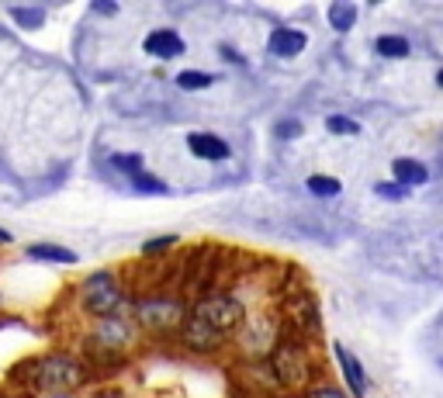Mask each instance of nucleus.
Here are the masks:
<instances>
[{
	"mask_svg": "<svg viewBox=\"0 0 443 398\" xmlns=\"http://www.w3.org/2000/svg\"><path fill=\"white\" fill-rule=\"evenodd\" d=\"M52 398H70V395H52Z\"/></svg>",
	"mask_w": 443,
	"mask_h": 398,
	"instance_id": "30",
	"label": "nucleus"
},
{
	"mask_svg": "<svg viewBox=\"0 0 443 398\" xmlns=\"http://www.w3.org/2000/svg\"><path fill=\"white\" fill-rule=\"evenodd\" d=\"M436 83H440V87H443V70H440V73H436Z\"/></svg>",
	"mask_w": 443,
	"mask_h": 398,
	"instance_id": "29",
	"label": "nucleus"
},
{
	"mask_svg": "<svg viewBox=\"0 0 443 398\" xmlns=\"http://www.w3.org/2000/svg\"><path fill=\"white\" fill-rule=\"evenodd\" d=\"M339 190H343V183L336 177H326V173H312L308 177V194H315V197H336Z\"/></svg>",
	"mask_w": 443,
	"mask_h": 398,
	"instance_id": "16",
	"label": "nucleus"
},
{
	"mask_svg": "<svg viewBox=\"0 0 443 398\" xmlns=\"http://www.w3.org/2000/svg\"><path fill=\"white\" fill-rule=\"evenodd\" d=\"M298 132H302L298 121H281V125H277V139H295Z\"/></svg>",
	"mask_w": 443,
	"mask_h": 398,
	"instance_id": "26",
	"label": "nucleus"
},
{
	"mask_svg": "<svg viewBox=\"0 0 443 398\" xmlns=\"http://www.w3.org/2000/svg\"><path fill=\"white\" fill-rule=\"evenodd\" d=\"M139 339H142L139 326L128 322V319H121V315H115V319H97V322H94L87 346H90V350H104V353L125 357V350H132Z\"/></svg>",
	"mask_w": 443,
	"mask_h": 398,
	"instance_id": "7",
	"label": "nucleus"
},
{
	"mask_svg": "<svg viewBox=\"0 0 443 398\" xmlns=\"http://www.w3.org/2000/svg\"><path fill=\"white\" fill-rule=\"evenodd\" d=\"M142 49L156 59H177V56H184V39L173 28H156V32L146 35Z\"/></svg>",
	"mask_w": 443,
	"mask_h": 398,
	"instance_id": "9",
	"label": "nucleus"
},
{
	"mask_svg": "<svg viewBox=\"0 0 443 398\" xmlns=\"http://www.w3.org/2000/svg\"><path fill=\"white\" fill-rule=\"evenodd\" d=\"M97 11H101V14H115L118 8H115V4H97Z\"/></svg>",
	"mask_w": 443,
	"mask_h": 398,
	"instance_id": "27",
	"label": "nucleus"
},
{
	"mask_svg": "<svg viewBox=\"0 0 443 398\" xmlns=\"http://www.w3.org/2000/svg\"><path fill=\"white\" fill-rule=\"evenodd\" d=\"M391 173H395V183H402L405 190H408V187H415V183H426V180H429V170H426L419 159H405V156L391 163Z\"/></svg>",
	"mask_w": 443,
	"mask_h": 398,
	"instance_id": "13",
	"label": "nucleus"
},
{
	"mask_svg": "<svg viewBox=\"0 0 443 398\" xmlns=\"http://www.w3.org/2000/svg\"><path fill=\"white\" fill-rule=\"evenodd\" d=\"M357 21V4H350V0H336V4L329 8V25L336 32H350Z\"/></svg>",
	"mask_w": 443,
	"mask_h": 398,
	"instance_id": "15",
	"label": "nucleus"
},
{
	"mask_svg": "<svg viewBox=\"0 0 443 398\" xmlns=\"http://www.w3.org/2000/svg\"><path fill=\"white\" fill-rule=\"evenodd\" d=\"M333 353L339 357V367H343V374H346V384H350L353 398H364V391H367V377H364V370H360V360H357L343 343H333Z\"/></svg>",
	"mask_w": 443,
	"mask_h": 398,
	"instance_id": "11",
	"label": "nucleus"
},
{
	"mask_svg": "<svg viewBox=\"0 0 443 398\" xmlns=\"http://www.w3.org/2000/svg\"><path fill=\"white\" fill-rule=\"evenodd\" d=\"M190 312L197 315V319H204L211 329H218L222 336H236L239 332V326L246 322V305L236 298V295H229V291H211V295H204V298H197L194 305H190Z\"/></svg>",
	"mask_w": 443,
	"mask_h": 398,
	"instance_id": "5",
	"label": "nucleus"
},
{
	"mask_svg": "<svg viewBox=\"0 0 443 398\" xmlns=\"http://www.w3.org/2000/svg\"><path fill=\"white\" fill-rule=\"evenodd\" d=\"M377 52L388 56V59H405L408 56V39H402V35H381L377 39Z\"/></svg>",
	"mask_w": 443,
	"mask_h": 398,
	"instance_id": "17",
	"label": "nucleus"
},
{
	"mask_svg": "<svg viewBox=\"0 0 443 398\" xmlns=\"http://www.w3.org/2000/svg\"><path fill=\"white\" fill-rule=\"evenodd\" d=\"M187 312L190 308L173 291H146L132 301V315H135L139 332H156V336H177Z\"/></svg>",
	"mask_w": 443,
	"mask_h": 398,
	"instance_id": "3",
	"label": "nucleus"
},
{
	"mask_svg": "<svg viewBox=\"0 0 443 398\" xmlns=\"http://www.w3.org/2000/svg\"><path fill=\"white\" fill-rule=\"evenodd\" d=\"M264 364L284 395H308L322 381V364L312 343H302V339H277V346L267 353Z\"/></svg>",
	"mask_w": 443,
	"mask_h": 398,
	"instance_id": "1",
	"label": "nucleus"
},
{
	"mask_svg": "<svg viewBox=\"0 0 443 398\" xmlns=\"http://www.w3.org/2000/svg\"><path fill=\"white\" fill-rule=\"evenodd\" d=\"M187 149L194 156H201V159H226L229 156V142L211 135V132H190L187 135Z\"/></svg>",
	"mask_w": 443,
	"mask_h": 398,
	"instance_id": "10",
	"label": "nucleus"
},
{
	"mask_svg": "<svg viewBox=\"0 0 443 398\" xmlns=\"http://www.w3.org/2000/svg\"><path fill=\"white\" fill-rule=\"evenodd\" d=\"M305 32H298V28H277L274 35H270V42H267V49L274 52V56H298L302 49H305Z\"/></svg>",
	"mask_w": 443,
	"mask_h": 398,
	"instance_id": "12",
	"label": "nucleus"
},
{
	"mask_svg": "<svg viewBox=\"0 0 443 398\" xmlns=\"http://www.w3.org/2000/svg\"><path fill=\"white\" fill-rule=\"evenodd\" d=\"M132 183H135V190H142V194H166V183L156 180V177H149V173H135Z\"/></svg>",
	"mask_w": 443,
	"mask_h": 398,
	"instance_id": "23",
	"label": "nucleus"
},
{
	"mask_svg": "<svg viewBox=\"0 0 443 398\" xmlns=\"http://www.w3.org/2000/svg\"><path fill=\"white\" fill-rule=\"evenodd\" d=\"M308 398H350L343 388H336V384H326V381H319L312 391H308Z\"/></svg>",
	"mask_w": 443,
	"mask_h": 398,
	"instance_id": "24",
	"label": "nucleus"
},
{
	"mask_svg": "<svg viewBox=\"0 0 443 398\" xmlns=\"http://www.w3.org/2000/svg\"><path fill=\"white\" fill-rule=\"evenodd\" d=\"M326 128H329L333 135H360V121H353V118H346V115H329V118H326Z\"/></svg>",
	"mask_w": 443,
	"mask_h": 398,
	"instance_id": "20",
	"label": "nucleus"
},
{
	"mask_svg": "<svg viewBox=\"0 0 443 398\" xmlns=\"http://www.w3.org/2000/svg\"><path fill=\"white\" fill-rule=\"evenodd\" d=\"M215 83V77L211 73H201V70H184L180 77H177V87L180 90H204V87H211Z\"/></svg>",
	"mask_w": 443,
	"mask_h": 398,
	"instance_id": "18",
	"label": "nucleus"
},
{
	"mask_svg": "<svg viewBox=\"0 0 443 398\" xmlns=\"http://www.w3.org/2000/svg\"><path fill=\"white\" fill-rule=\"evenodd\" d=\"M11 243V232H4V229H0V246H8Z\"/></svg>",
	"mask_w": 443,
	"mask_h": 398,
	"instance_id": "28",
	"label": "nucleus"
},
{
	"mask_svg": "<svg viewBox=\"0 0 443 398\" xmlns=\"http://www.w3.org/2000/svg\"><path fill=\"white\" fill-rule=\"evenodd\" d=\"M177 339L190 350V353H218L222 346L229 343V336H222L218 329H211L204 319H197L194 312H187L184 326L177 329Z\"/></svg>",
	"mask_w": 443,
	"mask_h": 398,
	"instance_id": "8",
	"label": "nucleus"
},
{
	"mask_svg": "<svg viewBox=\"0 0 443 398\" xmlns=\"http://www.w3.org/2000/svg\"><path fill=\"white\" fill-rule=\"evenodd\" d=\"M11 18H14L21 28H42V21H46L42 8H11Z\"/></svg>",
	"mask_w": 443,
	"mask_h": 398,
	"instance_id": "19",
	"label": "nucleus"
},
{
	"mask_svg": "<svg viewBox=\"0 0 443 398\" xmlns=\"http://www.w3.org/2000/svg\"><path fill=\"white\" fill-rule=\"evenodd\" d=\"M374 190H377V194L384 197V201H402V197L408 194V190H405L402 183H377Z\"/></svg>",
	"mask_w": 443,
	"mask_h": 398,
	"instance_id": "25",
	"label": "nucleus"
},
{
	"mask_svg": "<svg viewBox=\"0 0 443 398\" xmlns=\"http://www.w3.org/2000/svg\"><path fill=\"white\" fill-rule=\"evenodd\" d=\"M14 377H21L28 388H35V391H70V388H80V384H87V377H90V370H87V364L80 360V357H73V353H49V357H35V360H28Z\"/></svg>",
	"mask_w": 443,
	"mask_h": 398,
	"instance_id": "2",
	"label": "nucleus"
},
{
	"mask_svg": "<svg viewBox=\"0 0 443 398\" xmlns=\"http://www.w3.org/2000/svg\"><path fill=\"white\" fill-rule=\"evenodd\" d=\"M77 301H80V312L90 315V319H115V315L125 312L128 291L121 288V281L111 270H97L80 284Z\"/></svg>",
	"mask_w": 443,
	"mask_h": 398,
	"instance_id": "4",
	"label": "nucleus"
},
{
	"mask_svg": "<svg viewBox=\"0 0 443 398\" xmlns=\"http://www.w3.org/2000/svg\"><path fill=\"white\" fill-rule=\"evenodd\" d=\"M28 257H32V260H46V263H77V253H73V250L52 246V243H35V246H28Z\"/></svg>",
	"mask_w": 443,
	"mask_h": 398,
	"instance_id": "14",
	"label": "nucleus"
},
{
	"mask_svg": "<svg viewBox=\"0 0 443 398\" xmlns=\"http://www.w3.org/2000/svg\"><path fill=\"white\" fill-rule=\"evenodd\" d=\"M277 339H281V319L277 315H270V312H260V315H246V322L239 326V332H236V343H239V350L246 353V357H253V360H267V353L277 346Z\"/></svg>",
	"mask_w": 443,
	"mask_h": 398,
	"instance_id": "6",
	"label": "nucleus"
},
{
	"mask_svg": "<svg viewBox=\"0 0 443 398\" xmlns=\"http://www.w3.org/2000/svg\"><path fill=\"white\" fill-rule=\"evenodd\" d=\"M173 246H177V236H159V239H149V243L142 246V257H146V260H159V257H166Z\"/></svg>",
	"mask_w": 443,
	"mask_h": 398,
	"instance_id": "21",
	"label": "nucleus"
},
{
	"mask_svg": "<svg viewBox=\"0 0 443 398\" xmlns=\"http://www.w3.org/2000/svg\"><path fill=\"white\" fill-rule=\"evenodd\" d=\"M111 163L121 170V173H142V156H135V152H118V156H111Z\"/></svg>",
	"mask_w": 443,
	"mask_h": 398,
	"instance_id": "22",
	"label": "nucleus"
}]
</instances>
